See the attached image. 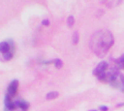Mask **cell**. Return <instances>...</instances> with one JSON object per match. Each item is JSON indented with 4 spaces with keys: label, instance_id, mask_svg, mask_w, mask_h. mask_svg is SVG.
Here are the masks:
<instances>
[{
    "label": "cell",
    "instance_id": "6da1fadb",
    "mask_svg": "<svg viewBox=\"0 0 124 111\" xmlns=\"http://www.w3.org/2000/svg\"><path fill=\"white\" fill-rule=\"evenodd\" d=\"M113 44H114V36L108 30H100L94 32L89 42L90 50L99 57L104 56Z\"/></svg>",
    "mask_w": 124,
    "mask_h": 111
},
{
    "label": "cell",
    "instance_id": "7c38bea8",
    "mask_svg": "<svg viewBox=\"0 0 124 111\" xmlns=\"http://www.w3.org/2000/svg\"><path fill=\"white\" fill-rule=\"evenodd\" d=\"M99 109H100L101 111H108L109 110V108L107 106H100L99 107Z\"/></svg>",
    "mask_w": 124,
    "mask_h": 111
},
{
    "label": "cell",
    "instance_id": "4fadbf2b",
    "mask_svg": "<svg viewBox=\"0 0 124 111\" xmlns=\"http://www.w3.org/2000/svg\"><path fill=\"white\" fill-rule=\"evenodd\" d=\"M5 111H11V110H8V109H5Z\"/></svg>",
    "mask_w": 124,
    "mask_h": 111
},
{
    "label": "cell",
    "instance_id": "9a60e30c",
    "mask_svg": "<svg viewBox=\"0 0 124 111\" xmlns=\"http://www.w3.org/2000/svg\"><path fill=\"white\" fill-rule=\"evenodd\" d=\"M120 2H121V0H120Z\"/></svg>",
    "mask_w": 124,
    "mask_h": 111
},
{
    "label": "cell",
    "instance_id": "ba28073f",
    "mask_svg": "<svg viewBox=\"0 0 124 111\" xmlns=\"http://www.w3.org/2000/svg\"><path fill=\"white\" fill-rule=\"evenodd\" d=\"M54 66H55V68H57V69L62 68V67H63V62H62V59H59V58L54 59Z\"/></svg>",
    "mask_w": 124,
    "mask_h": 111
},
{
    "label": "cell",
    "instance_id": "277c9868",
    "mask_svg": "<svg viewBox=\"0 0 124 111\" xmlns=\"http://www.w3.org/2000/svg\"><path fill=\"white\" fill-rule=\"evenodd\" d=\"M18 89H19V80H18V79H13V80L9 84V86H8L6 96H8L9 98L13 99V97L16 95V92H18Z\"/></svg>",
    "mask_w": 124,
    "mask_h": 111
},
{
    "label": "cell",
    "instance_id": "5b68a950",
    "mask_svg": "<svg viewBox=\"0 0 124 111\" xmlns=\"http://www.w3.org/2000/svg\"><path fill=\"white\" fill-rule=\"evenodd\" d=\"M16 109H20L21 111H28L29 108H30V103H29L28 101H25V100H16Z\"/></svg>",
    "mask_w": 124,
    "mask_h": 111
},
{
    "label": "cell",
    "instance_id": "7a4b0ae2",
    "mask_svg": "<svg viewBox=\"0 0 124 111\" xmlns=\"http://www.w3.org/2000/svg\"><path fill=\"white\" fill-rule=\"evenodd\" d=\"M14 51H16V45L12 40L0 42V54L3 61H10L14 55Z\"/></svg>",
    "mask_w": 124,
    "mask_h": 111
},
{
    "label": "cell",
    "instance_id": "5bb4252c",
    "mask_svg": "<svg viewBox=\"0 0 124 111\" xmlns=\"http://www.w3.org/2000/svg\"><path fill=\"white\" fill-rule=\"evenodd\" d=\"M90 111H98V110H90Z\"/></svg>",
    "mask_w": 124,
    "mask_h": 111
},
{
    "label": "cell",
    "instance_id": "52a82bcc",
    "mask_svg": "<svg viewBox=\"0 0 124 111\" xmlns=\"http://www.w3.org/2000/svg\"><path fill=\"white\" fill-rule=\"evenodd\" d=\"M58 97V92L57 91H51L46 95V99L47 100H52V99H55V98Z\"/></svg>",
    "mask_w": 124,
    "mask_h": 111
},
{
    "label": "cell",
    "instance_id": "9c48e42d",
    "mask_svg": "<svg viewBox=\"0 0 124 111\" xmlns=\"http://www.w3.org/2000/svg\"><path fill=\"white\" fill-rule=\"evenodd\" d=\"M74 24H75V18H74V16H69L67 18V25L69 28H71Z\"/></svg>",
    "mask_w": 124,
    "mask_h": 111
},
{
    "label": "cell",
    "instance_id": "8992f818",
    "mask_svg": "<svg viewBox=\"0 0 124 111\" xmlns=\"http://www.w3.org/2000/svg\"><path fill=\"white\" fill-rule=\"evenodd\" d=\"M113 62H114L115 67L117 69H124V54L122 56H120L119 58L113 59Z\"/></svg>",
    "mask_w": 124,
    "mask_h": 111
},
{
    "label": "cell",
    "instance_id": "30bf717a",
    "mask_svg": "<svg viewBox=\"0 0 124 111\" xmlns=\"http://www.w3.org/2000/svg\"><path fill=\"white\" fill-rule=\"evenodd\" d=\"M78 42H79V33L78 32H74L73 34V43L74 44H78Z\"/></svg>",
    "mask_w": 124,
    "mask_h": 111
},
{
    "label": "cell",
    "instance_id": "3957f363",
    "mask_svg": "<svg viewBox=\"0 0 124 111\" xmlns=\"http://www.w3.org/2000/svg\"><path fill=\"white\" fill-rule=\"evenodd\" d=\"M109 71L108 62L102 61V62H100V63L97 65V67L93 69V71H92V73H93V75L98 78L99 80L104 81L105 75H107V71Z\"/></svg>",
    "mask_w": 124,
    "mask_h": 111
},
{
    "label": "cell",
    "instance_id": "8fae6325",
    "mask_svg": "<svg viewBox=\"0 0 124 111\" xmlns=\"http://www.w3.org/2000/svg\"><path fill=\"white\" fill-rule=\"evenodd\" d=\"M42 24L43 25H45V26H48L49 25V20L48 19H44L42 21Z\"/></svg>",
    "mask_w": 124,
    "mask_h": 111
}]
</instances>
